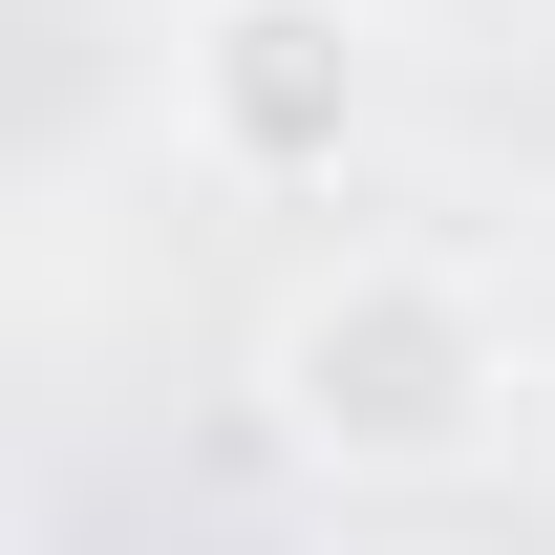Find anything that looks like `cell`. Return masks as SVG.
I'll return each instance as SVG.
<instances>
[{"label":"cell","mask_w":555,"mask_h":555,"mask_svg":"<svg viewBox=\"0 0 555 555\" xmlns=\"http://www.w3.org/2000/svg\"><path fill=\"white\" fill-rule=\"evenodd\" d=\"M193 129L235 150V171H343L363 22H343V0H214V22H193Z\"/></svg>","instance_id":"7a4b0ae2"},{"label":"cell","mask_w":555,"mask_h":555,"mask_svg":"<svg viewBox=\"0 0 555 555\" xmlns=\"http://www.w3.org/2000/svg\"><path fill=\"white\" fill-rule=\"evenodd\" d=\"M491 321H470V278H427V257H343L321 299H278V343H257V406L321 449V470H449L491 427Z\"/></svg>","instance_id":"6da1fadb"}]
</instances>
